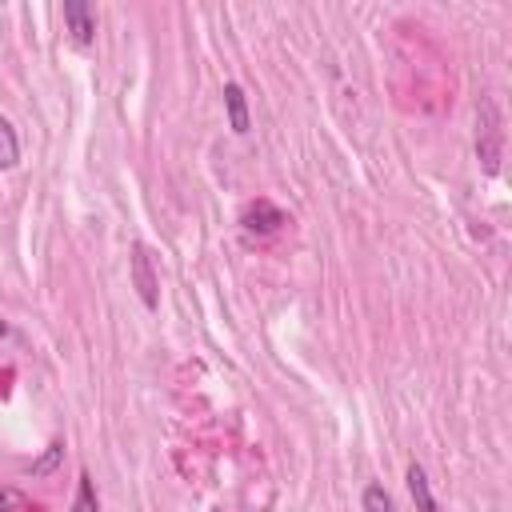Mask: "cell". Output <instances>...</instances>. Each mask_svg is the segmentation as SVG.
Listing matches in <instances>:
<instances>
[{
    "label": "cell",
    "mask_w": 512,
    "mask_h": 512,
    "mask_svg": "<svg viewBox=\"0 0 512 512\" xmlns=\"http://www.w3.org/2000/svg\"><path fill=\"white\" fill-rule=\"evenodd\" d=\"M220 96H224V112H228L232 132H236V136H244V132H248V100H244V88H240L236 80H228Z\"/></svg>",
    "instance_id": "cell-5"
},
{
    "label": "cell",
    "mask_w": 512,
    "mask_h": 512,
    "mask_svg": "<svg viewBox=\"0 0 512 512\" xmlns=\"http://www.w3.org/2000/svg\"><path fill=\"white\" fill-rule=\"evenodd\" d=\"M60 460H64V444H60V440H52V444H48V452H44V456L32 464V476H48V472H52Z\"/></svg>",
    "instance_id": "cell-10"
},
{
    "label": "cell",
    "mask_w": 512,
    "mask_h": 512,
    "mask_svg": "<svg viewBox=\"0 0 512 512\" xmlns=\"http://www.w3.org/2000/svg\"><path fill=\"white\" fill-rule=\"evenodd\" d=\"M12 508H28V504H24V496H20V492L0 488V512H12Z\"/></svg>",
    "instance_id": "cell-11"
},
{
    "label": "cell",
    "mask_w": 512,
    "mask_h": 512,
    "mask_svg": "<svg viewBox=\"0 0 512 512\" xmlns=\"http://www.w3.org/2000/svg\"><path fill=\"white\" fill-rule=\"evenodd\" d=\"M240 224H244L248 236H272V232H280V224H288V216H284V208H276L272 200L260 196V200H252V204L244 208Z\"/></svg>",
    "instance_id": "cell-3"
},
{
    "label": "cell",
    "mask_w": 512,
    "mask_h": 512,
    "mask_svg": "<svg viewBox=\"0 0 512 512\" xmlns=\"http://www.w3.org/2000/svg\"><path fill=\"white\" fill-rule=\"evenodd\" d=\"M128 272H132V284H136V292H140V304L148 308V312H156V304H160V284H156V272H152V256H148V248L136 240L132 244V256H128Z\"/></svg>",
    "instance_id": "cell-2"
},
{
    "label": "cell",
    "mask_w": 512,
    "mask_h": 512,
    "mask_svg": "<svg viewBox=\"0 0 512 512\" xmlns=\"http://www.w3.org/2000/svg\"><path fill=\"white\" fill-rule=\"evenodd\" d=\"M360 504H364V512H396L392 508V496L384 492V484H368L364 496H360Z\"/></svg>",
    "instance_id": "cell-9"
},
{
    "label": "cell",
    "mask_w": 512,
    "mask_h": 512,
    "mask_svg": "<svg viewBox=\"0 0 512 512\" xmlns=\"http://www.w3.org/2000/svg\"><path fill=\"white\" fill-rule=\"evenodd\" d=\"M4 332H8V324H4V320H0V336H4Z\"/></svg>",
    "instance_id": "cell-12"
},
{
    "label": "cell",
    "mask_w": 512,
    "mask_h": 512,
    "mask_svg": "<svg viewBox=\"0 0 512 512\" xmlns=\"http://www.w3.org/2000/svg\"><path fill=\"white\" fill-rule=\"evenodd\" d=\"M60 16H64V28L72 32V40H76L80 48H88L92 36H96V16H92V8H88L84 0H64Z\"/></svg>",
    "instance_id": "cell-4"
},
{
    "label": "cell",
    "mask_w": 512,
    "mask_h": 512,
    "mask_svg": "<svg viewBox=\"0 0 512 512\" xmlns=\"http://www.w3.org/2000/svg\"><path fill=\"white\" fill-rule=\"evenodd\" d=\"M408 492H412V500H416L420 512H436V500H432V488H428V472L416 460L408 464Z\"/></svg>",
    "instance_id": "cell-6"
},
{
    "label": "cell",
    "mask_w": 512,
    "mask_h": 512,
    "mask_svg": "<svg viewBox=\"0 0 512 512\" xmlns=\"http://www.w3.org/2000/svg\"><path fill=\"white\" fill-rule=\"evenodd\" d=\"M72 512H100V500H96V484L88 472H80V484H76V500H72Z\"/></svg>",
    "instance_id": "cell-8"
},
{
    "label": "cell",
    "mask_w": 512,
    "mask_h": 512,
    "mask_svg": "<svg viewBox=\"0 0 512 512\" xmlns=\"http://www.w3.org/2000/svg\"><path fill=\"white\" fill-rule=\"evenodd\" d=\"M500 152H504V120H500V108L496 100H480V112H476V156L484 164L488 176L500 172Z\"/></svg>",
    "instance_id": "cell-1"
},
{
    "label": "cell",
    "mask_w": 512,
    "mask_h": 512,
    "mask_svg": "<svg viewBox=\"0 0 512 512\" xmlns=\"http://www.w3.org/2000/svg\"><path fill=\"white\" fill-rule=\"evenodd\" d=\"M20 164V140H16V128L8 116H0V172L16 168Z\"/></svg>",
    "instance_id": "cell-7"
}]
</instances>
